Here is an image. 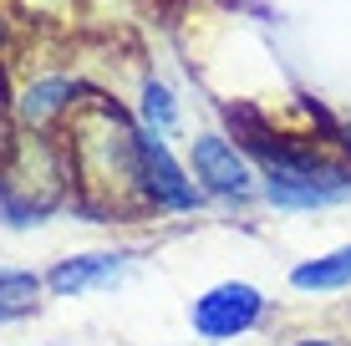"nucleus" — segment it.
<instances>
[{
  "mask_svg": "<svg viewBox=\"0 0 351 346\" xmlns=\"http://www.w3.org/2000/svg\"><path fill=\"white\" fill-rule=\"evenodd\" d=\"M5 36H10V26H5V16H0V46H5Z\"/></svg>",
  "mask_w": 351,
  "mask_h": 346,
  "instance_id": "f8f14e48",
  "label": "nucleus"
},
{
  "mask_svg": "<svg viewBox=\"0 0 351 346\" xmlns=\"http://www.w3.org/2000/svg\"><path fill=\"white\" fill-rule=\"evenodd\" d=\"M5 117H10V97H5V77H0V158H5V148L16 143V138H10V123H5Z\"/></svg>",
  "mask_w": 351,
  "mask_h": 346,
  "instance_id": "9b49d317",
  "label": "nucleus"
},
{
  "mask_svg": "<svg viewBox=\"0 0 351 346\" xmlns=\"http://www.w3.org/2000/svg\"><path fill=\"white\" fill-rule=\"evenodd\" d=\"M128 265H132V255H112V249H102V255H71V260H56L46 285L56 295H87V291H102V285L123 280Z\"/></svg>",
  "mask_w": 351,
  "mask_h": 346,
  "instance_id": "423d86ee",
  "label": "nucleus"
},
{
  "mask_svg": "<svg viewBox=\"0 0 351 346\" xmlns=\"http://www.w3.org/2000/svg\"><path fill=\"white\" fill-rule=\"evenodd\" d=\"M71 102H77V82L71 77H41L16 97V112L26 127H51L56 117L71 112Z\"/></svg>",
  "mask_w": 351,
  "mask_h": 346,
  "instance_id": "0eeeda50",
  "label": "nucleus"
},
{
  "mask_svg": "<svg viewBox=\"0 0 351 346\" xmlns=\"http://www.w3.org/2000/svg\"><path fill=\"white\" fill-rule=\"evenodd\" d=\"M66 184V148H56L46 127H26L0 158V214L10 224H36L46 209L62 204Z\"/></svg>",
  "mask_w": 351,
  "mask_h": 346,
  "instance_id": "f03ea898",
  "label": "nucleus"
},
{
  "mask_svg": "<svg viewBox=\"0 0 351 346\" xmlns=\"http://www.w3.org/2000/svg\"><path fill=\"white\" fill-rule=\"evenodd\" d=\"M66 169L77 188V209L97 224L132 219L153 209L143 184V133L128 123V112L102 92L71 102V133H66Z\"/></svg>",
  "mask_w": 351,
  "mask_h": 346,
  "instance_id": "f257e3e1",
  "label": "nucleus"
},
{
  "mask_svg": "<svg viewBox=\"0 0 351 346\" xmlns=\"http://www.w3.org/2000/svg\"><path fill=\"white\" fill-rule=\"evenodd\" d=\"M295 346H336V341H295Z\"/></svg>",
  "mask_w": 351,
  "mask_h": 346,
  "instance_id": "ddd939ff",
  "label": "nucleus"
},
{
  "mask_svg": "<svg viewBox=\"0 0 351 346\" xmlns=\"http://www.w3.org/2000/svg\"><path fill=\"white\" fill-rule=\"evenodd\" d=\"M193 178L219 199H250L255 194V173H250L245 153L219 133L193 138Z\"/></svg>",
  "mask_w": 351,
  "mask_h": 346,
  "instance_id": "20e7f679",
  "label": "nucleus"
},
{
  "mask_svg": "<svg viewBox=\"0 0 351 346\" xmlns=\"http://www.w3.org/2000/svg\"><path fill=\"white\" fill-rule=\"evenodd\" d=\"M143 184H148L153 209H173V214L199 209V188H193V178L173 163V153L163 148L158 133H143Z\"/></svg>",
  "mask_w": 351,
  "mask_h": 346,
  "instance_id": "39448f33",
  "label": "nucleus"
},
{
  "mask_svg": "<svg viewBox=\"0 0 351 346\" xmlns=\"http://www.w3.org/2000/svg\"><path fill=\"white\" fill-rule=\"evenodd\" d=\"M290 285H295V291H341V285H351V245L295 265L290 270Z\"/></svg>",
  "mask_w": 351,
  "mask_h": 346,
  "instance_id": "6e6552de",
  "label": "nucleus"
},
{
  "mask_svg": "<svg viewBox=\"0 0 351 346\" xmlns=\"http://www.w3.org/2000/svg\"><path fill=\"white\" fill-rule=\"evenodd\" d=\"M143 117H148V133H173L178 127V107H173V92L163 82H143Z\"/></svg>",
  "mask_w": 351,
  "mask_h": 346,
  "instance_id": "9d476101",
  "label": "nucleus"
},
{
  "mask_svg": "<svg viewBox=\"0 0 351 346\" xmlns=\"http://www.w3.org/2000/svg\"><path fill=\"white\" fill-rule=\"evenodd\" d=\"M265 316V295L245 280H224L193 301V331L209 341H234Z\"/></svg>",
  "mask_w": 351,
  "mask_h": 346,
  "instance_id": "7ed1b4c3",
  "label": "nucleus"
},
{
  "mask_svg": "<svg viewBox=\"0 0 351 346\" xmlns=\"http://www.w3.org/2000/svg\"><path fill=\"white\" fill-rule=\"evenodd\" d=\"M36 295H41V275L31 270H0V321H16L36 311Z\"/></svg>",
  "mask_w": 351,
  "mask_h": 346,
  "instance_id": "1a4fd4ad",
  "label": "nucleus"
}]
</instances>
